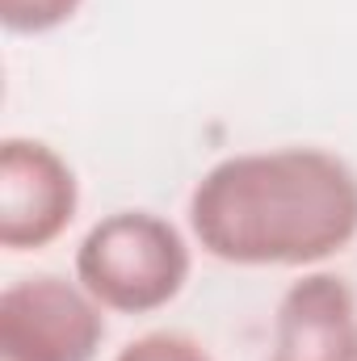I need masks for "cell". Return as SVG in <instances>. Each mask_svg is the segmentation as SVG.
<instances>
[{
    "instance_id": "obj_8",
    "label": "cell",
    "mask_w": 357,
    "mask_h": 361,
    "mask_svg": "<svg viewBox=\"0 0 357 361\" xmlns=\"http://www.w3.org/2000/svg\"><path fill=\"white\" fill-rule=\"evenodd\" d=\"M353 361H357V353H353Z\"/></svg>"
},
{
    "instance_id": "obj_5",
    "label": "cell",
    "mask_w": 357,
    "mask_h": 361,
    "mask_svg": "<svg viewBox=\"0 0 357 361\" xmlns=\"http://www.w3.org/2000/svg\"><path fill=\"white\" fill-rule=\"evenodd\" d=\"M357 353V294L332 269L298 273L269 328L265 361H353Z\"/></svg>"
},
{
    "instance_id": "obj_1",
    "label": "cell",
    "mask_w": 357,
    "mask_h": 361,
    "mask_svg": "<svg viewBox=\"0 0 357 361\" xmlns=\"http://www.w3.org/2000/svg\"><path fill=\"white\" fill-rule=\"evenodd\" d=\"M185 231L231 269H324L357 240V169L315 143L223 156L193 180Z\"/></svg>"
},
{
    "instance_id": "obj_6",
    "label": "cell",
    "mask_w": 357,
    "mask_h": 361,
    "mask_svg": "<svg viewBox=\"0 0 357 361\" xmlns=\"http://www.w3.org/2000/svg\"><path fill=\"white\" fill-rule=\"evenodd\" d=\"M89 0H0V25L13 38H47L80 17Z\"/></svg>"
},
{
    "instance_id": "obj_4",
    "label": "cell",
    "mask_w": 357,
    "mask_h": 361,
    "mask_svg": "<svg viewBox=\"0 0 357 361\" xmlns=\"http://www.w3.org/2000/svg\"><path fill=\"white\" fill-rule=\"evenodd\" d=\"M80 214V177L72 160L34 135L0 143V248L47 252Z\"/></svg>"
},
{
    "instance_id": "obj_3",
    "label": "cell",
    "mask_w": 357,
    "mask_h": 361,
    "mask_svg": "<svg viewBox=\"0 0 357 361\" xmlns=\"http://www.w3.org/2000/svg\"><path fill=\"white\" fill-rule=\"evenodd\" d=\"M105 315L76 277H17L0 290V361H97Z\"/></svg>"
},
{
    "instance_id": "obj_2",
    "label": "cell",
    "mask_w": 357,
    "mask_h": 361,
    "mask_svg": "<svg viewBox=\"0 0 357 361\" xmlns=\"http://www.w3.org/2000/svg\"><path fill=\"white\" fill-rule=\"evenodd\" d=\"M193 235L173 219L126 206L92 223L76 244L72 277L109 315H156L173 307L193 273Z\"/></svg>"
},
{
    "instance_id": "obj_7",
    "label": "cell",
    "mask_w": 357,
    "mask_h": 361,
    "mask_svg": "<svg viewBox=\"0 0 357 361\" xmlns=\"http://www.w3.org/2000/svg\"><path fill=\"white\" fill-rule=\"evenodd\" d=\"M109 361H214L210 349L177 328H156V332H143L135 341H126Z\"/></svg>"
}]
</instances>
